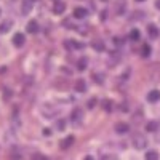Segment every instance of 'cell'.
<instances>
[{"instance_id": "cell-1", "label": "cell", "mask_w": 160, "mask_h": 160, "mask_svg": "<svg viewBox=\"0 0 160 160\" xmlns=\"http://www.w3.org/2000/svg\"><path fill=\"white\" fill-rule=\"evenodd\" d=\"M133 146H135V149H138V151H141V149H144L146 146H148V139H146L141 133H135L133 135Z\"/></svg>"}, {"instance_id": "cell-2", "label": "cell", "mask_w": 160, "mask_h": 160, "mask_svg": "<svg viewBox=\"0 0 160 160\" xmlns=\"http://www.w3.org/2000/svg\"><path fill=\"white\" fill-rule=\"evenodd\" d=\"M82 120H83V109L75 108V109L71 112V122H72L74 125H80V123H82Z\"/></svg>"}, {"instance_id": "cell-3", "label": "cell", "mask_w": 160, "mask_h": 160, "mask_svg": "<svg viewBox=\"0 0 160 160\" xmlns=\"http://www.w3.org/2000/svg\"><path fill=\"white\" fill-rule=\"evenodd\" d=\"M34 3H35V0H22L21 2V13L22 15H29L34 8Z\"/></svg>"}, {"instance_id": "cell-4", "label": "cell", "mask_w": 160, "mask_h": 160, "mask_svg": "<svg viewBox=\"0 0 160 160\" xmlns=\"http://www.w3.org/2000/svg\"><path fill=\"white\" fill-rule=\"evenodd\" d=\"M24 42H26V37H24L21 32H18V34L13 35V45H15L16 48H21V47L24 45Z\"/></svg>"}, {"instance_id": "cell-5", "label": "cell", "mask_w": 160, "mask_h": 160, "mask_svg": "<svg viewBox=\"0 0 160 160\" xmlns=\"http://www.w3.org/2000/svg\"><path fill=\"white\" fill-rule=\"evenodd\" d=\"M74 90H77L78 93H83L87 90V83H85V80L83 78H77L75 82H74Z\"/></svg>"}, {"instance_id": "cell-6", "label": "cell", "mask_w": 160, "mask_h": 160, "mask_svg": "<svg viewBox=\"0 0 160 160\" xmlns=\"http://www.w3.org/2000/svg\"><path fill=\"white\" fill-rule=\"evenodd\" d=\"M148 101L149 102H158L160 101V91L158 90H151L148 93Z\"/></svg>"}, {"instance_id": "cell-7", "label": "cell", "mask_w": 160, "mask_h": 160, "mask_svg": "<svg viewBox=\"0 0 160 160\" xmlns=\"http://www.w3.org/2000/svg\"><path fill=\"white\" fill-rule=\"evenodd\" d=\"M74 141H75V138H74V136H68V138H64V139L59 142V148H61V149H69L71 146L74 144Z\"/></svg>"}, {"instance_id": "cell-8", "label": "cell", "mask_w": 160, "mask_h": 160, "mask_svg": "<svg viewBox=\"0 0 160 160\" xmlns=\"http://www.w3.org/2000/svg\"><path fill=\"white\" fill-rule=\"evenodd\" d=\"M87 8H82V7H77V8H74V18H77V19H83L85 16H87Z\"/></svg>"}, {"instance_id": "cell-9", "label": "cell", "mask_w": 160, "mask_h": 160, "mask_svg": "<svg viewBox=\"0 0 160 160\" xmlns=\"http://www.w3.org/2000/svg\"><path fill=\"white\" fill-rule=\"evenodd\" d=\"M130 131V127L128 123H123V122H118L115 125V133H118V135H123V133H128Z\"/></svg>"}, {"instance_id": "cell-10", "label": "cell", "mask_w": 160, "mask_h": 160, "mask_svg": "<svg viewBox=\"0 0 160 160\" xmlns=\"http://www.w3.org/2000/svg\"><path fill=\"white\" fill-rule=\"evenodd\" d=\"M148 34H149L151 38H157L160 35V31H158V28H157L155 24H149L148 26Z\"/></svg>"}, {"instance_id": "cell-11", "label": "cell", "mask_w": 160, "mask_h": 160, "mask_svg": "<svg viewBox=\"0 0 160 160\" xmlns=\"http://www.w3.org/2000/svg\"><path fill=\"white\" fill-rule=\"evenodd\" d=\"M91 47L95 48L96 51H104V48H106V45H104V42L102 40H99V38H95L91 42Z\"/></svg>"}, {"instance_id": "cell-12", "label": "cell", "mask_w": 160, "mask_h": 160, "mask_svg": "<svg viewBox=\"0 0 160 160\" xmlns=\"http://www.w3.org/2000/svg\"><path fill=\"white\" fill-rule=\"evenodd\" d=\"M28 32L29 34H35V32H38V24H37V21L35 19H32V21H29L28 22Z\"/></svg>"}, {"instance_id": "cell-13", "label": "cell", "mask_w": 160, "mask_h": 160, "mask_svg": "<svg viewBox=\"0 0 160 160\" xmlns=\"http://www.w3.org/2000/svg\"><path fill=\"white\" fill-rule=\"evenodd\" d=\"M66 10V5L61 2V0H58V2L55 3V7H53V13H56V15H61V13H64Z\"/></svg>"}, {"instance_id": "cell-14", "label": "cell", "mask_w": 160, "mask_h": 160, "mask_svg": "<svg viewBox=\"0 0 160 160\" xmlns=\"http://www.w3.org/2000/svg\"><path fill=\"white\" fill-rule=\"evenodd\" d=\"M11 26H13L11 21H3L2 24H0V34H7L11 29Z\"/></svg>"}, {"instance_id": "cell-15", "label": "cell", "mask_w": 160, "mask_h": 160, "mask_svg": "<svg viewBox=\"0 0 160 160\" xmlns=\"http://www.w3.org/2000/svg\"><path fill=\"white\" fill-rule=\"evenodd\" d=\"M118 61H120V55H118V53L117 51L111 53V55H109V66H115Z\"/></svg>"}, {"instance_id": "cell-16", "label": "cell", "mask_w": 160, "mask_h": 160, "mask_svg": "<svg viewBox=\"0 0 160 160\" xmlns=\"http://www.w3.org/2000/svg\"><path fill=\"white\" fill-rule=\"evenodd\" d=\"M151 51H152L151 47H149L148 43H144V45L141 47V56H142V58H149V56H151Z\"/></svg>"}, {"instance_id": "cell-17", "label": "cell", "mask_w": 160, "mask_h": 160, "mask_svg": "<svg viewBox=\"0 0 160 160\" xmlns=\"http://www.w3.org/2000/svg\"><path fill=\"white\" fill-rule=\"evenodd\" d=\"M87 64H88V59L85 56H82V58L78 59V62H77V69L78 71H85L87 69Z\"/></svg>"}, {"instance_id": "cell-18", "label": "cell", "mask_w": 160, "mask_h": 160, "mask_svg": "<svg viewBox=\"0 0 160 160\" xmlns=\"http://www.w3.org/2000/svg\"><path fill=\"white\" fill-rule=\"evenodd\" d=\"M64 45L68 47V48H72V50H75V48H83L82 43H77V42H74V40H66Z\"/></svg>"}, {"instance_id": "cell-19", "label": "cell", "mask_w": 160, "mask_h": 160, "mask_svg": "<svg viewBox=\"0 0 160 160\" xmlns=\"http://www.w3.org/2000/svg\"><path fill=\"white\" fill-rule=\"evenodd\" d=\"M139 37H141V34H139L138 29H131V32H130V40L136 42V40H139Z\"/></svg>"}, {"instance_id": "cell-20", "label": "cell", "mask_w": 160, "mask_h": 160, "mask_svg": "<svg viewBox=\"0 0 160 160\" xmlns=\"http://www.w3.org/2000/svg\"><path fill=\"white\" fill-rule=\"evenodd\" d=\"M125 10H127V3L123 2V0H122V2H118V7H117V15H123Z\"/></svg>"}, {"instance_id": "cell-21", "label": "cell", "mask_w": 160, "mask_h": 160, "mask_svg": "<svg viewBox=\"0 0 160 160\" xmlns=\"http://www.w3.org/2000/svg\"><path fill=\"white\" fill-rule=\"evenodd\" d=\"M146 160H158V154L155 151H149L146 154Z\"/></svg>"}, {"instance_id": "cell-22", "label": "cell", "mask_w": 160, "mask_h": 160, "mask_svg": "<svg viewBox=\"0 0 160 160\" xmlns=\"http://www.w3.org/2000/svg\"><path fill=\"white\" fill-rule=\"evenodd\" d=\"M157 128H158L157 122H149L148 125H146V130H148V131H157Z\"/></svg>"}, {"instance_id": "cell-23", "label": "cell", "mask_w": 160, "mask_h": 160, "mask_svg": "<svg viewBox=\"0 0 160 160\" xmlns=\"http://www.w3.org/2000/svg\"><path fill=\"white\" fill-rule=\"evenodd\" d=\"M101 104H102V108L106 109V112H111V111H112V102H111L109 99H106V101H102Z\"/></svg>"}, {"instance_id": "cell-24", "label": "cell", "mask_w": 160, "mask_h": 160, "mask_svg": "<svg viewBox=\"0 0 160 160\" xmlns=\"http://www.w3.org/2000/svg\"><path fill=\"white\" fill-rule=\"evenodd\" d=\"M56 128H58L59 131H62V130L66 128V120H62V118L58 120V122H56Z\"/></svg>"}, {"instance_id": "cell-25", "label": "cell", "mask_w": 160, "mask_h": 160, "mask_svg": "<svg viewBox=\"0 0 160 160\" xmlns=\"http://www.w3.org/2000/svg\"><path fill=\"white\" fill-rule=\"evenodd\" d=\"M99 160H117V157L112 155V154H106V155H102Z\"/></svg>"}, {"instance_id": "cell-26", "label": "cell", "mask_w": 160, "mask_h": 160, "mask_svg": "<svg viewBox=\"0 0 160 160\" xmlns=\"http://www.w3.org/2000/svg\"><path fill=\"white\" fill-rule=\"evenodd\" d=\"M8 160H21V155L18 152H13V154H10V158Z\"/></svg>"}, {"instance_id": "cell-27", "label": "cell", "mask_w": 160, "mask_h": 160, "mask_svg": "<svg viewBox=\"0 0 160 160\" xmlns=\"http://www.w3.org/2000/svg\"><path fill=\"white\" fill-rule=\"evenodd\" d=\"M32 160H47V157L42 155V154H34L32 155Z\"/></svg>"}, {"instance_id": "cell-28", "label": "cell", "mask_w": 160, "mask_h": 160, "mask_svg": "<svg viewBox=\"0 0 160 160\" xmlns=\"http://www.w3.org/2000/svg\"><path fill=\"white\" fill-rule=\"evenodd\" d=\"M141 118H142V111L136 112V114H135V117H133V120H135V122H139Z\"/></svg>"}, {"instance_id": "cell-29", "label": "cell", "mask_w": 160, "mask_h": 160, "mask_svg": "<svg viewBox=\"0 0 160 160\" xmlns=\"http://www.w3.org/2000/svg\"><path fill=\"white\" fill-rule=\"evenodd\" d=\"M114 43H115V45H122V43H123V40L120 38V37H114Z\"/></svg>"}, {"instance_id": "cell-30", "label": "cell", "mask_w": 160, "mask_h": 160, "mask_svg": "<svg viewBox=\"0 0 160 160\" xmlns=\"http://www.w3.org/2000/svg\"><path fill=\"white\" fill-rule=\"evenodd\" d=\"M95 80H96V82H99V83H102V82H104L102 77H101V75H98V74H95Z\"/></svg>"}, {"instance_id": "cell-31", "label": "cell", "mask_w": 160, "mask_h": 160, "mask_svg": "<svg viewBox=\"0 0 160 160\" xmlns=\"http://www.w3.org/2000/svg\"><path fill=\"white\" fill-rule=\"evenodd\" d=\"M95 102H96V99H91L90 104H88V108H90V109H91V108H95Z\"/></svg>"}, {"instance_id": "cell-32", "label": "cell", "mask_w": 160, "mask_h": 160, "mask_svg": "<svg viewBox=\"0 0 160 160\" xmlns=\"http://www.w3.org/2000/svg\"><path fill=\"white\" fill-rule=\"evenodd\" d=\"M43 135H45V136H50V135H51V131H50L48 128H45V130H43Z\"/></svg>"}, {"instance_id": "cell-33", "label": "cell", "mask_w": 160, "mask_h": 160, "mask_svg": "<svg viewBox=\"0 0 160 160\" xmlns=\"http://www.w3.org/2000/svg\"><path fill=\"white\" fill-rule=\"evenodd\" d=\"M120 111H128V106L127 104H122V106H120Z\"/></svg>"}, {"instance_id": "cell-34", "label": "cell", "mask_w": 160, "mask_h": 160, "mask_svg": "<svg viewBox=\"0 0 160 160\" xmlns=\"http://www.w3.org/2000/svg\"><path fill=\"white\" fill-rule=\"evenodd\" d=\"M155 8L160 10V0H155Z\"/></svg>"}, {"instance_id": "cell-35", "label": "cell", "mask_w": 160, "mask_h": 160, "mask_svg": "<svg viewBox=\"0 0 160 160\" xmlns=\"http://www.w3.org/2000/svg\"><path fill=\"white\" fill-rule=\"evenodd\" d=\"M85 160H93V157H91V155H87V157H85Z\"/></svg>"}, {"instance_id": "cell-36", "label": "cell", "mask_w": 160, "mask_h": 160, "mask_svg": "<svg viewBox=\"0 0 160 160\" xmlns=\"http://www.w3.org/2000/svg\"><path fill=\"white\" fill-rule=\"evenodd\" d=\"M136 2H144V0H136Z\"/></svg>"}, {"instance_id": "cell-37", "label": "cell", "mask_w": 160, "mask_h": 160, "mask_svg": "<svg viewBox=\"0 0 160 160\" xmlns=\"http://www.w3.org/2000/svg\"><path fill=\"white\" fill-rule=\"evenodd\" d=\"M0 13H2V10H0Z\"/></svg>"}, {"instance_id": "cell-38", "label": "cell", "mask_w": 160, "mask_h": 160, "mask_svg": "<svg viewBox=\"0 0 160 160\" xmlns=\"http://www.w3.org/2000/svg\"><path fill=\"white\" fill-rule=\"evenodd\" d=\"M56 2H58V0H56Z\"/></svg>"}]
</instances>
